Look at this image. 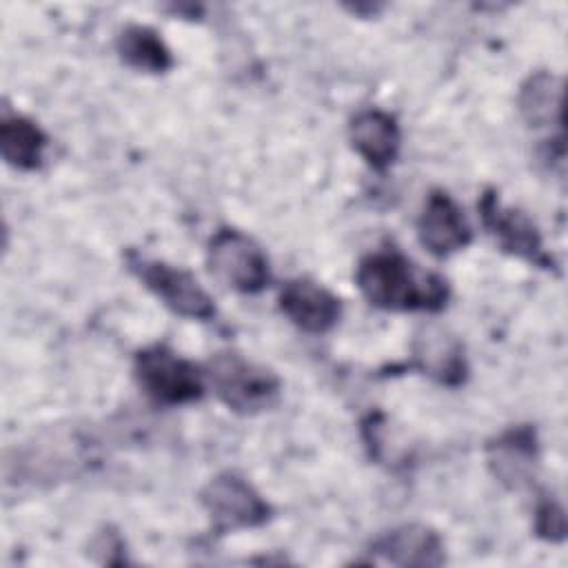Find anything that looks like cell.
I'll use <instances>...</instances> for the list:
<instances>
[{"instance_id":"8992f818","label":"cell","mask_w":568,"mask_h":568,"mask_svg":"<svg viewBox=\"0 0 568 568\" xmlns=\"http://www.w3.org/2000/svg\"><path fill=\"white\" fill-rule=\"evenodd\" d=\"M200 501L217 532L257 528L271 519V506L240 475L220 473L200 493Z\"/></svg>"},{"instance_id":"4fadbf2b","label":"cell","mask_w":568,"mask_h":568,"mask_svg":"<svg viewBox=\"0 0 568 568\" xmlns=\"http://www.w3.org/2000/svg\"><path fill=\"white\" fill-rule=\"evenodd\" d=\"M351 142L371 169L384 171L395 162L399 153L402 133L397 120L390 113L366 109L359 111L351 122Z\"/></svg>"},{"instance_id":"52a82bcc","label":"cell","mask_w":568,"mask_h":568,"mask_svg":"<svg viewBox=\"0 0 568 568\" xmlns=\"http://www.w3.org/2000/svg\"><path fill=\"white\" fill-rule=\"evenodd\" d=\"M479 213H481L484 226L506 253L517 255L535 266L552 268V260L544 248L541 235L524 211L504 206L497 193L488 189L479 200Z\"/></svg>"},{"instance_id":"9a60e30c","label":"cell","mask_w":568,"mask_h":568,"mask_svg":"<svg viewBox=\"0 0 568 568\" xmlns=\"http://www.w3.org/2000/svg\"><path fill=\"white\" fill-rule=\"evenodd\" d=\"M561 80L548 71H537L519 89V113L535 129L561 124Z\"/></svg>"},{"instance_id":"2e32d148","label":"cell","mask_w":568,"mask_h":568,"mask_svg":"<svg viewBox=\"0 0 568 568\" xmlns=\"http://www.w3.org/2000/svg\"><path fill=\"white\" fill-rule=\"evenodd\" d=\"M115 47H118L120 58L138 71L164 73L173 67V55H171L169 47L149 27L129 24L126 29L120 31Z\"/></svg>"},{"instance_id":"277c9868","label":"cell","mask_w":568,"mask_h":568,"mask_svg":"<svg viewBox=\"0 0 568 568\" xmlns=\"http://www.w3.org/2000/svg\"><path fill=\"white\" fill-rule=\"evenodd\" d=\"M206 264L211 273L237 293H260L268 280V257L244 233L235 229H220L206 246Z\"/></svg>"},{"instance_id":"7a4b0ae2","label":"cell","mask_w":568,"mask_h":568,"mask_svg":"<svg viewBox=\"0 0 568 568\" xmlns=\"http://www.w3.org/2000/svg\"><path fill=\"white\" fill-rule=\"evenodd\" d=\"M209 379L220 402L240 415L266 410L280 395V379L273 371L231 351L211 357Z\"/></svg>"},{"instance_id":"5bb4252c","label":"cell","mask_w":568,"mask_h":568,"mask_svg":"<svg viewBox=\"0 0 568 568\" xmlns=\"http://www.w3.org/2000/svg\"><path fill=\"white\" fill-rule=\"evenodd\" d=\"M47 149L44 131L24 115H4L0 124V153L7 164L33 171L42 164Z\"/></svg>"},{"instance_id":"8fae6325","label":"cell","mask_w":568,"mask_h":568,"mask_svg":"<svg viewBox=\"0 0 568 568\" xmlns=\"http://www.w3.org/2000/svg\"><path fill=\"white\" fill-rule=\"evenodd\" d=\"M413 362L424 375L444 386H459L468 375L464 346L437 324H426L415 333Z\"/></svg>"},{"instance_id":"9c48e42d","label":"cell","mask_w":568,"mask_h":568,"mask_svg":"<svg viewBox=\"0 0 568 568\" xmlns=\"http://www.w3.org/2000/svg\"><path fill=\"white\" fill-rule=\"evenodd\" d=\"M486 462L493 477L510 488L519 490L535 477L537 466V435L530 426H517L486 446Z\"/></svg>"},{"instance_id":"6da1fadb","label":"cell","mask_w":568,"mask_h":568,"mask_svg":"<svg viewBox=\"0 0 568 568\" xmlns=\"http://www.w3.org/2000/svg\"><path fill=\"white\" fill-rule=\"evenodd\" d=\"M355 282L362 295L386 311H442L448 284L437 273L419 271L395 248L368 253L359 260Z\"/></svg>"},{"instance_id":"7c38bea8","label":"cell","mask_w":568,"mask_h":568,"mask_svg":"<svg viewBox=\"0 0 568 568\" xmlns=\"http://www.w3.org/2000/svg\"><path fill=\"white\" fill-rule=\"evenodd\" d=\"M371 552L393 566L433 568L444 564V544L439 535L422 524H406L384 532L373 541Z\"/></svg>"},{"instance_id":"e0dca14e","label":"cell","mask_w":568,"mask_h":568,"mask_svg":"<svg viewBox=\"0 0 568 568\" xmlns=\"http://www.w3.org/2000/svg\"><path fill=\"white\" fill-rule=\"evenodd\" d=\"M535 530L541 539L548 541H561L566 537V519H564V510L561 506L546 497L537 504L535 510Z\"/></svg>"},{"instance_id":"3957f363","label":"cell","mask_w":568,"mask_h":568,"mask_svg":"<svg viewBox=\"0 0 568 568\" xmlns=\"http://www.w3.org/2000/svg\"><path fill=\"white\" fill-rule=\"evenodd\" d=\"M133 373L140 388L158 404L180 406L202 397L204 382L197 366L162 344L142 348L135 355Z\"/></svg>"},{"instance_id":"5b68a950","label":"cell","mask_w":568,"mask_h":568,"mask_svg":"<svg viewBox=\"0 0 568 568\" xmlns=\"http://www.w3.org/2000/svg\"><path fill=\"white\" fill-rule=\"evenodd\" d=\"M126 264L131 273H135L138 280L173 313L200 322L215 317L213 297L200 286V282L191 273L162 260L142 257L133 251L126 255Z\"/></svg>"},{"instance_id":"30bf717a","label":"cell","mask_w":568,"mask_h":568,"mask_svg":"<svg viewBox=\"0 0 568 568\" xmlns=\"http://www.w3.org/2000/svg\"><path fill=\"white\" fill-rule=\"evenodd\" d=\"M280 311L304 333L331 331L342 313L339 300L311 280H291L280 291Z\"/></svg>"},{"instance_id":"ba28073f","label":"cell","mask_w":568,"mask_h":568,"mask_svg":"<svg viewBox=\"0 0 568 568\" xmlns=\"http://www.w3.org/2000/svg\"><path fill=\"white\" fill-rule=\"evenodd\" d=\"M419 242L437 257L462 251L473 240V231L446 191H430L417 220Z\"/></svg>"}]
</instances>
